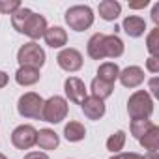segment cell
<instances>
[{"instance_id":"6da1fadb","label":"cell","mask_w":159,"mask_h":159,"mask_svg":"<svg viewBox=\"0 0 159 159\" xmlns=\"http://www.w3.org/2000/svg\"><path fill=\"white\" fill-rule=\"evenodd\" d=\"M88 54L94 60H103V58H118L124 54V41L112 34H94L88 41Z\"/></svg>"},{"instance_id":"7a4b0ae2","label":"cell","mask_w":159,"mask_h":159,"mask_svg":"<svg viewBox=\"0 0 159 159\" xmlns=\"http://www.w3.org/2000/svg\"><path fill=\"white\" fill-rule=\"evenodd\" d=\"M127 112L133 120H148L153 112V101L148 96V92H135L127 101Z\"/></svg>"},{"instance_id":"3957f363","label":"cell","mask_w":159,"mask_h":159,"mask_svg":"<svg viewBox=\"0 0 159 159\" xmlns=\"http://www.w3.org/2000/svg\"><path fill=\"white\" fill-rule=\"evenodd\" d=\"M66 23L69 25L71 30L83 32L94 23V13L88 6H73L66 11Z\"/></svg>"},{"instance_id":"277c9868","label":"cell","mask_w":159,"mask_h":159,"mask_svg":"<svg viewBox=\"0 0 159 159\" xmlns=\"http://www.w3.org/2000/svg\"><path fill=\"white\" fill-rule=\"evenodd\" d=\"M17 60H19L21 67L26 66V67H36V69H39V67L45 64V51H43L38 43L32 41V43H26V45H23V47L19 49Z\"/></svg>"},{"instance_id":"5b68a950","label":"cell","mask_w":159,"mask_h":159,"mask_svg":"<svg viewBox=\"0 0 159 159\" xmlns=\"http://www.w3.org/2000/svg\"><path fill=\"white\" fill-rule=\"evenodd\" d=\"M43 99L34 94V92H28L25 96L19 98V103H17V111L21 116L25 118H36V120H41L43 116Z\"/></svg>"},{"instance_id":"8992f818","label":"cell","mask_w":159,"mask_h":159,"mask_svg":"<svg viewBox=\"0 0 159 159\" xmlns=\"http://www.w3.org/2000/svg\"><path fill=\"white\" fill-rule=\"evenodd\" d=\"M67 114V101L60 96H52L51 99H47L43 103V116L41 120L51 122V124H58L66 118Z\"/></svg>"},{"instance_id":"52a82bcc","label":"cell","mask_w":159,"mask_h":159,"mask_svg":"<svg viewBox=\"0 0 159 159\" xmlns=\"http://www.w3.org/2000/svg\"><path fill=\"white\" fill-rule=\"evenodd\" d=\"M36 139H38V131L32 125H19L11 133V142L19 150H30L36 144Z\"/></svg>"},{"instance_id":"ba28073f","label":"cell","mask_w":159,"mask_h":159,"mask_svg":"<svg viewBox=\"0 0 159 159\" xmlns=\"http://www.w3.org/2000/svg\"><path fill=\"white\" fill-rule=\"evenodd\" d=\"M56 60H58V66L62 69H66V71H77V69L83 67V54L77 49H71V47L60 51Z\"/></svg>"},{"instance_id":"9c48e42d","label":"cell","mask_w":159,"mask_h":159,"mask_svg":"<svg viewBox=\"0 0 159 159\" xmlns=\"http://www.w3.org/2000/svg\"><path fill=\"white\" fill-rule=\"evenodd\" d=\"M45 30H47V21H45V17H41V15H38V13L32 11V15H30L28 21L25 23L21 34H26V36L32 38V39H39V38L45 34Z\"/></svg>"},{"instance_id":"30bf717a","label":"cell","mask_w":159,"mask_h":159,"mask_svg":"<svg viewBox=\"0 0 159 159\" xmlns=\"http://www.w3.org/2000/svg\"><path fill=\"white\" fill-rule=\"evenodd\" d=\"M64 88H66V96H67L73 103H79V105H81V103L86 99V86H84V83L81 81V79L69 77L67 81H66V84H64Z\"/></svg>"},{"instance_id":"8fae6325","label":"cell","mask_w":159,"mask_h":159,"mask_svg":"<svg viewBox=\"0 0 159 159\" xmlns=\"http://www.w3.org/2000/svg\"><path fill=\"white\" fill-rule=\"evenodd\" d=\"M81 109H83V112H84L90 120H99V118L105 114V103H103V99H99V98H96V96L86 98V99L81 103Z\"/></svg>"},{"instance_id":"7c38bea8","label":"cell","mask_w":159,"mask_h":159,"mask_svg":"<svg viewBox=\"0 0 159 159\" xmlns=\"http://www.w3.org/2000/svg\"><path fill=\"white\" fill-rule=\"evenodd\" d=\"M118 77L125 88H135L144 81V71L139 66H131V67H125L124 71H120Z\"/></svg>"},{"instance_id":"4fadbf2b","label":"cell","mask_w":159,"mask_h":159,"mask_svg":"<svg viewBox=\"0 0 159 159\" xmlns=\"http://www.w3.org/2000/svg\"><path fill=\"white\" fill-rule=\"evenodd\" d=\"M124 30H125L127 36H131V38H139V36L144 34V30H146V23H144L142 17L129 15V17L124 19Z\"/></svg>"},{"instance_id":"5bb4252c","label":"cell","mask_w":159,"mask_h":159,"mask_svg":"<svg viewBox=\"0 0 159 159\" xmlns=\"http://www.w3.org/2000/svg\"><path fill=\"white\" fill-rule=\"evenodd\" d=\"M39 69H36V67H26V66H23V67H19V71L15 73V81L21 84V86H30V84H36L38 81H39Z\"/></svg>"},{"instance_id":"9a60e30c","label":"cell","mask_w":159,"mask_h":159,"mask_svg":"<svg viewBox=\"0 0 159 159\" xmlns=\"http://www.w3.org/2000/svg\"><path fill=\"white\" fill-rule=\"evenodd\" d=\"M43 38H45V41H47V45L49 47H62V45H66L67 43V34H66V30L64 28H60V26H52V28H47L45 30V34H43Z\"/></svg>"},{"instance_id":"2e32d148","label":"cell","mask_w":159,"mask_h":159,"mask_svg":"<svg viewBox=\"0 0 159 159\" xmlns=\"http://www.w3.org/2000/svg\"><path fill=\"white\" fill-rule=\"evenodd\" d=\"M58 142H60V139L52 129H41L38 133V139H36V144L41 150H54L58 146Z\"/></svg>"},{"instance_id":"e0dca14e","label":"cell","mask_w":159,"mask_h":159,"mask_svg":"<svg viewBox=\"0 0 159 159\" xmlns=\"http://www.w3.org/2000/svg\"><path fill=\"white\" fill-rule=\"evenodd\" d=\"M118 75H120V69H118V66H116L114 62H105V64H101L99 69H98V79L107 81V83H111V84H114V81L118 79Z\"/></svg>"},{"instance_id":"ac0fdd59","label":"cell","mask_w":159,"mask_h":159,"mask_svg":"<svg viewBox=\"0 0 159 159\" xmlns=\"http://www.w3.org/2000/svg\"><path fill=\"white\" fill-rule=\"evenodd\" d=\"M99 15H101V19H105V21H114L118 15H120V10H122V6L118 4V2H114V0H105V2H101L99 4Z\"/></svg>"},{"instance_id":"d6986e66","label":"cell","mask_w":159,"mask_h":159,"mask_svg":"<svg viewBox=\"0 0 159 159\" xmlns=\"http://www.w3.org/2000/svg\"><path fill=\"white\" fill-rule=\"evenodd\" d=\"M86 135V129L83 124H79V122H69L66 127H64V137L69 140V142H79V140H83Z\"/></svg>"},{"instance_id":"ffe728a7","label":"cell","mask_w":159,"mask_h":159,"mask_svg":"<svg viewBox=\"0 0 159 159\" xmlns=\"http://www.w3.org/2000/svg\"><path fill=\"white\" fill-rule=\"evenodd\" d=\"M112 90H114V84H111L107 81H101V79H98V77L92 81V96H96L99 99L109 98L112 94Z\"/></svg>"},{"instance_id":"44dd1931","label":"cell","mask_w":159,"mask_h":159,"mask_svg":"<svg viewBox=\"0 0 159 159\" xmlns=\"http://www.w3.org/2000/svg\"><path fill=\"white\" fill-rule=\"evenodd\" d=\"M140 144H142L148 152H157V148H159V127L153 125V127L140 139Z\"/></svg>"},{"instance_id":"7402d4cb","label":"cell","mask_w":159,"mask_h":159,"mask_svg":"<svg viewBox=\"0 0 159 159\" xmlns=\"http://www.w3.org/2000/svg\"><path fill=\"white\" fill-rule=\"evenodd\" d=\"M30 15H32V10L23 8V6H21L17 11H13V13H11V25H13V28H15L17 32H21L23 26H25V23L28 21Z\"/></svg>"},{"instance_id":"603a6c76","label":"cell","mask_w":159,"mask_h":159,"mask_svg":"<svg viewBox=\"0 0 159 159\" xmlns=\"http://www.w3.org/2000/svg\"><path fill=\"white\" fill-rule=\"evenodd\" d=\"M152 127H153V124H152L150 120H133V122H131V133H133V137L139 139V140H140Z\"/></svg>"},{"instance_id":"cb8c5ba5","label":"cell","mask_w":159,"mask_h":159,"mask_svg":"<svg viewBox=\"0 0 159 159\" xmlns=\"http://www.w3.org/2000/svg\"><path fill=\"white\" fill-rule=\"evenodd\" d=\"M124 144H125V133H124V131L112 133V135L109 137V140H107V148H109L111 152H120V150L124 148Z\"/></svg>"},{"instance_id":"d4e9b609","label":"cell","mask_w":159,"mask_h":159,"mask_svg":"<svg viewBox=\"0 0 159 159\" xmlns=\"http://www.w3.org/2000/svg\"><path fill=\"white\" fill-rule=\"evenodd\" d=\"M146 45H148V51H150L152 58H157L159 56V28H153L150 32Z\"/></svg>"},{"instance_id":"484cf974","label":"cell","mask_w":159,"mask_h":159,"mask_svg":"<svg viewBox=\"0 0 159 159\" xmlns=\"http://www.w3.org/2000/svg\"><path fill=\"white\" fill-rule=\"evenodd\" d=\"M21 8L19 0H0V13H13Z\"/></svg>"},{"instance_id":"4316f807","label":"cell","mask_w":159,"mask_h":159,"mask_svg":"<svg viewBox=\"0 0 159 159\" xmlns=\"http://www.w3.org/2000/svg\"><path fill=\"white\" fill-rule=\"evenodd\" d=\"M146 67L152 71V73H157L159 71V58H148V62H146Z\"/></svg>"},{"instance_id":"83f0119b","label":"cell","mask_w":159,"mask_h":159,"mask_svg":"<svg viewBox=\"0 0 159 159\" xmlns=\"http://www.w3.org/2000/svg\"><path fill=\"white\" fill-rule=\"evenodd\" d=\"M111 159H144V157L131 152V153H118V155H114V157H111Z\"/></svg>"},{"instance_id":"f1b7e54d","label":"cell","mask_w":159,"mask_h":159,"mask_svg":"<svg viewBox=\"0 0 159 159\" xmlns=\"http://www.w3.org/2000/svg\"><path fill=\"white\" fill-rule=\"evenodd\" d=\"M25 159H49V155L43 153V152H30V153L25 155Z\"/></svg>"},{"instance_id":"f546056e","label":"cell","mask_w":159,"mask_h":159,"mask_svg":"<svg viewBox=\"0 0 159 159\" xmlns=\"http://www.w3.org/2000/svg\"><path fill=\"white\" fill-rule=\"evenodd\" d=\"M148 6V0H140V2H129V8L133 10H140V8H146Z\"/></svg>"},{"instance_id":"4dcf8cb0","label":"cell","mask_w":159,"mask_h":159,"mask_svg":"<svg viewBox=\"0 0 159 159\" xmlns=\"http://www.w3.org/2000/svg\"><path fill=\"white\" fill-rule=\"evenodd\" d=\"M150 90L153 96H159V90H157V77H153L152 81H150Z\"/></svg>"},{"instance_id":"1f68e13d","label":"cell","mask_w":159,"mask_h":159,"mask_svg":"<svg viewBox=\"0 0 159 159\" xmlns=\"http://www.w3.org/2000/svg\"><path fill=\"white\" fill-rule=\"evenodd\" d=\"M152 19H153V23H159V4H155V6H153V11H152Z\"/></svg>"},{"instance_id":"d6a6232c","label":"cell","mask_w":159,"mask_h":159,"mask_svg":"<svg viewBox=\"0 0 159 159\" xmlns=\"http://www.w3.org/2000/svg\"><path fill=\"white\" fill-rule=\"evenodd\" d=\"M8 84V75L4 71H0V88H4Z\"/></svg>"},{"instance_id":"836d02e7","label":"cell","mask_w":159,"mask_h":159,"mask_svg":"<svg viewBox=\"0 0 159 159\" xmlns=\"http://www.w3.org/2000/svg\"><path fill=\"white\" fill-rule=\"evenodd\" d=\"M144 159H159V153L157 152H148L146 155H142Z\"/></svg>"},{"instance_id":"e575fe53","label":"cell","mask_w":159,"mask_h":159,"mask_svg":"<svg viewBox=\"0 0 159 159\" xmlns=\"http://www.w3.org/2000/svg\"><path fill=\"white\" fill-rule=\"evenodd\" d=\"M0 159H6V157H4V155H2V153H0Z\"/></svg>"}]
</instances>
